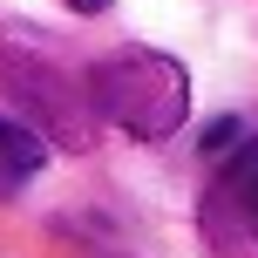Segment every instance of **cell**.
Instances as JSON below:
<instances>
[{
	"mask_svg": "<svg viewBox=\"0 0 258 258\" xmlns=\"http://www.w3.org/2000/svg\"><path fill=\"white\" fill-rule=\"evenodd\" d=\"M238 197H245V218H251V231H258V150L238 163Z\"/></svg>",
	"mask_w": 258,
	"mask_h": 258,
	"instance_id": "cell-4",
	"label": "cell"
},
{
	"mask_svg": "<svg viewBox=\"0 0 258 258\" xmlns=\"http://www.w3.org/2000/svg\"><path fill=\"white\" fill-rule=\"evenodd\" d=\"M41 163H48V143H41V129H27V122L0 116V197H14Z\"/></svg>",
	"mask_w": 258,
	"mask_h": 258,
	"instance_id": "cell-3",
	"label": "cell"
},
{
	"mask_svg": "<svg viewBox=\"0 0 258 258\" xmlns=\"http://www.w3.org/2000/svg\"><path fill=\"white\" fill-rule=\"evenodd\" d=\"M68 7H75V14H102L109 0H68Z\"/></svg>",
	"mask_w": 258,
	"mask_h": 258,
	"instance_id": "cell-6",
	"label": "cell"
},
{
	"mask_svg": "<svg viewBox=\"0 0 258 258\" xmlns=\"http://www.w3.org/2000/svg\"><path fill=\"white\" fill-rule=\"evenodd\" d=\"M238 136H245V129H238L231 116H224V122H211V129H204V150H211V156H224V150H231Z\"/></svg>",
	"mask_w": 258,
	"mask_h": 258,
	"instance_id": "cell-5",
	"label": "cell"
},
{
	"mask_svg": "<svg viewBox=\"0 0 258 258\" xmlns=\"http://www.w3.org/2000/svg\"><path fill=\"white\" fill-rule=\"evenodd\" d=\"M89 102L102 109L116 129H129L136 143H163L190 109V82L170 54L156 48H116L109 61H95L89 75Z\"/></svg>",
	"mask_w": 258,
	"mask_h": 258,
	"instance_id": "cell-1",
	"label": "cell"
},
{
	"mask_svg": "<svg viewBox=\"0 0 258 258\" xmlns=\"http://www.w3.org/2000/svg\"><path fill=\"white\" fill-rule=\"evenodd\" d=\"M14 89L34 102V116L48 122L61 143H75V150L89 143V129H82V109H75V95L61 89V75H48V68H14Z\"/></svg>",
	"mask_w": 258,
	"mask_h": 258,
	"instance_id": "cell-2",
	"label": "cell"
}]
</instances>
